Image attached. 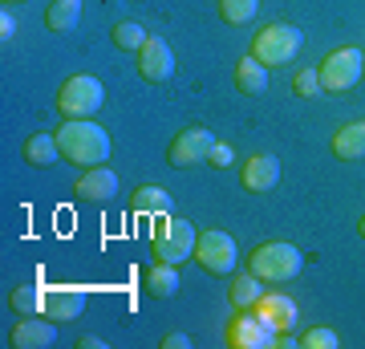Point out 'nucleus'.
Returning <instances> with one entry per match:
<instances>
[{
	"label": "nucleus",
	"instance_id": "obj_1",
	"mask_svg": "<svg viewBox=\"0 0 365 349\" xmlns=\"http://www.w3.org/2000/svg\"><path fill=\"white\" fill-rule=\"evenodd\" d=\"M57 146H61V158H66V163L86 167V171L110 163V151H114L106 126H98L90 118H66L61 130H57Z\"/></svg>",
	"mask_w": 365,
	"mask_h": 349
},
{
	"label": "nucleus",
	"instance_id": "obj_2",
	"mask_svg": "<svg viewBox=\"0 0 365 349\" xmlns=\"http://www.w3.org/2000/svg\"><path fill=\"white\" fill-rule=\"evenodd\" d=\"M300 268H304V256L300 248L284 244V240H272V244H260L248 256V272H256L264 285H284V280H297Z\"/></svg>",
	"mask_w": 365,
	"mask_h": 349
},
{
	"label": "nucleus",
	"instance_id": "obj_3",
	"mask_svg": "<svg viewBox=\"0 0 365 349\" xmlns=\"http://www.w3.org/2000/svg\"><path fill=\"white\" fill-rule=\"evenodd\" d=\"M195 223L191 220H179V216H158V228H155V240H150V248H155V260H163V264H182V260L195 256Z\"/></svg>",
	"mask_w": 365,
	"mask_h": 349
},
{
	"label": "nucleus",
	"instance_id": "obj_4",
	"mask_svg": "<svg viewBox=\"0 0 365 349\" xmlns=\"http://www.w3.org/2000/svg\"><path fill=\"white\" fill-rule=\"evenodd\" d=\"M300 45H304V33L297 25H268L252 37V57L268 69H280V65H292Z\"/></svg>",
	"mask_w": 365,
	"mask_h": 349
},
{
	"label": "nucleus",
	"instance_id": "obj_5",
	"mask_svg": "<svg viewBox=\"0 0 365 349\" xmlns=\"http://www.w3.org/2000/svg\"><path fill=\"white\" fill-rule=\"evenodd\" d=\"M317 74H321V90H333V93H345L353 90L365 74V53L345 45V49H333L325 61L317 65Z\"/></svg>",
	"mask_w": 365,
	"mask_h": 349
},
{
	"label": "nucleus",
	"instance_id": "obj_6",
	"mask_svg": "<svg viewBox=\"0 0 365 349\" xmlns=\"http://www.w3.org/2000/svg\"><path fill=\"white\" fill-rule=\"evenodd\" d=\"M102 81L90 78V74H73V78L57 90V110L66 118H93L98 110H102Z\"/></svg>",
	"mask_w": 365,
	"mask_h": 349
},
{
	"label": "nucleus",
	"instance_id": "obj_7",
	"mask_svg": "<svg viewBox=\"0 0 365 349\" xmlns=\"http://www.w3.org/2000/svg\"><path fill=\"white\" fill-rule=\"evenodd\" d=\"M223 341L227 349H276V329L252 309H235V317L223 329Z\"/></svg>",
	"mask_w": 365,
	"mask_h": 349
},
{
	"label": "nucleus",
	"instance_id": "obj_8",
	"mask_svg": "<svg viewBox=\"0 0 365 349\" xmlns=\"http://www.w3.org/2000/svg\"><path fill=\"white\" fill-rule=\"evenodd\" d=\"M215 143H220V138H215L207 126H187V130H179V134L170 138V151H167L170 167H179V171L203 167V163L211 158V146H215Z\"/></svg>",
	"mask_w": 365,
	"mask_h": 349
},
{
	"label": "nucleus",
	"instance_id": "obj_9",
	"mask_svg": "<svg viewBox=\"0 0 365 349\" xmlns=\"http://www.w3.org/2000/svg\"><path fill=\"white\" fill-rule=\"evenodd\" d=\"M203 272H211V276H232L235 272V240L227 232H220V228H211V232H203L195 240V256H191Z\"/></svg>",
	"mask_w": 365,
	"mask_h": 349
},
{
	"label": "nucleus",
	"instance_id": "obj_10",
	"mask_svg": "<svg viewBox=\"0 0 365 349\" xmlns=\"http://www.w3.org/2000/svg\"><path fill=\"white\" fill-rule=\"evenodd\" d=\"M138 74H143L146 81H170L175 78V53H170V45L163 37H150L138 49Z\"/></svg>",
	"mask_w": 365,
	"mask_h": 349
},
{
	"label": "nucleus",
	"instance_id": "obj_11",
	"mask_svg": "<svg viewBox=\"0 0 365 349\" xmlns=\"http://www.w3.org/2000/svg\"><path fill=\"white\" fill-rule=\"evenodd\" d=\"M57 341V321L45 313L21 317V325H13V345L16 349H49Z\"/></svg>",
	"mask_w": 365,
	"mask_h": 349
},
{
	"label": "nucleus",
	"instance_id": "obj_12",
	"mask_svg": "<svg viewBox=\"0 0 365 349\" xmlns=\"http://www.w3.org/2000/svg\"><path fill=\"white\" fill-rule=\"evenodd\" d=\"M256 317H260V321H268L276 329V333H292V329H297V300L292 297H284V293H264L260 300H256Z\"/></svg>",
	"mask_w": 365,
	"mask_h": 349
},
{
	"label": "nucleus",
	"instance_id": "obj_13",
	"mask_svg": "<svg viewBox=\"0 0 365 349\" xmlns=\"http://www.w3.org/2000/svg\"><path fill=\"white\" fill-rule=\"evenodd\" d=\"M240 183L256 195H268L276 183H280V163H276L272 155H252L248 163H244V171H240Z\"/></svg>",
	"mask_w": 365,
	"mask_h": 349
},
{
	"label": "nucleus",
	"instance_id": "obj_14",
	"mask_svg": "<svg viewBox=\"0 0 365 349\" xmlns=\"http://www.w3.org/2000/svg\"><path fill=\"white\" fill-rule=\"evenodd\" d=\"M73 195H81V199H90V203H110L118 195V175L110 167H90L86 175L78 179V187H73Z\"/></svg>",
	"mask_w": 365,
	"mask_h": 349
},
{
	"label": "nucleus",
	"instance_id": "obj_15",
	"mask_svg": "<svg viewBox=\"0 0 365 349\" xmlns=\"http://www.w3.org/2000/svg\"><path fill=\"white\" fill-rule=\"evenodd\" d=\"M81 309H86V293L81 288H49L45 293V317H53L57 325L81 317Z\"/></svg>",
	"mask_w": 365,
	"mask_h": 349
},
{
	"label": "nucleus",
	"instance_id": "obj_16",
	"mask_svg": "<svg viewBox=\"0 0 365 349\" xmlns=\"http://www.w3.org/2000/svg\"><path fill=\"white\" fill-rule=\"evenodd\" d=\"M235 90L244 93V98H260L268 90V65H260L256 57H240L235 61Z\"/></svg>",
	"mask_w": 365,
	"mask_h": 349
},
{
	"label": "nucleus",
	"instance_id": "obj_17",
	"mask_svg": "<svg viewBox=\"0 0 365 349\" xmlns=\"http://www.w3.org/2000/svg\"><path fill=\"white\" fill-rule=\"evenodd\" d=\"M264 297V280L256 272H240L232 276V285H227V300H232V309H256V300Z\"/></svg>",
	"mask_w": 365,
	"mask_h": 349
},
{
	"label": "nucleus",
	"instance_id": "obj_18",
	"mask_svg": "<svg viewBox=\"0 0 365 349\" xmlns=\"http://www.w3.org/2000/svg\"><path fill=\"white\" fill-rule=\"evenodd\" d=\"M143 288H146L155 300L175 297V293H179V264H163V260H158L155 268L143 276Z\"/></svg>",
	"mask_w": 365,
	"mask_h": 349
},
{
	"label": "nucleus",
	"instance_id": "obj_19",
	"mask_svg": "<svg viewBox=\"0 0 365 349\" xmlns=\"http://www.w3.org/2000/svg\"><path fill=\"white\" fill-rule=\"evenodd\" d=\"M333 155L353 163V158H365V118L361 122H349L333 134Z\"/></svg>",
	"mask_w": 365,
	"mask_h": 349
},
{
	"label": "nucleus",
	"instance_id": "obj_20",
	"mask_svg": "<svg viewBox=\"0 0 365 349\" xmlns=\"http://www.w3.org/2000/svg\"><path fill=\"white\" fill-rule=\"evenodd\" d=\"M57 158H61L57 134H33V138H25V163L29 167H53Z\"/></svg>",
	"mask_w": 365,
	"mask_h": 349
},
{
	"label": "nucleus",
	"instance_id": "obj_21",
	"mask_svg": "<svg viewBox=\"0 0 365 349\" xmlns=\"http://www.w3.org/2000/svg\"><path fill=\"white\" fill-rule=\"evenodd\" d=\"M81 21V0H53L49 13H45V25L53 33H73Z\"/></svg>",
	"mask_w": 365,
	"mask_h": 349
},
{
	"label": "nucleus",
	"instance_id": "obj_22",
	"mask_svg": "<svg viewBox=\"0 0 365 349\" xmlns=\"http://www.w3.org/2000/svg\"><path fill=\"white\" fill-rule=\"evenodd\" d=\"M134 211L138 216H170V191H163V187H138L134 191Z\"/></svg>",
	"mask_w": 365,
	"mask_h": 349
},
{
	"label": "nucleus",
	"instance_id": "obj_23",
	"mask_svg": "<svg viewBox=\"0 0 365 349\" xmlns=\"http://www.w3.org/2000/svg\"><path fill=\"white\" fill-rule=\"evenodd\" d=\"M110 37H114V45H118V49H130V53H138V49L146 45V41H150V33H146V29L138 25V21H118Z\"/></svg>",
	"mask_w": 365,
	"mask_h": 349
},
{
	"label": "nucleus",
	"instance_id": "obj_24",
	"mask_svg": "<svg viewBox=\"0 0 365 349\" xmlns=\"http://www.w3.org/2000/svg\"><path fill=\"white\" fill-rule=\"evenodd\" d=\"M260 9V0H220V16L227 25H248Z\"/></svg>",
	"mask_w": 365,
	"mask_h": 349
},
{
	"label": "nucleus",
	"instance_id": "obj_25",
	"mask_svg": "<svg viewBox=\"0 0 365 349\" xmlns=\"http://www.w3.org/2000/svg\"><path fill=\"white\" fill-rule=\"evenodd\" d=\"M13 309L21 313V317H33V313H45V293H37L33 285H21V288H13Z\"/></svg>",
	"mask_w": 365,
	"mask_h": 349
},
{
	"label": "nucleus",
	"instance_id": "obj_26",
	"mask_svg": "<svg viewBox=\"0 0 365 349\" xmlns=\"http://www.w3.org/2000/svg\"><path fill=\"white\" fill-rule=\"evenodd\" d=\"M341 337L333 329H309V333L300 337V349H337Z\"/></svg>",
	"mask_w": 365,
	"mask_h": 349
},
{
	"label": "nucleus",
	"instance_id": "obj_27",
	"mask_svg": "<svg viewBox=\"0 0 365 349\" xmlns=\"http://www.w3.org/2000/svg\"><path fill=\"white\" fill-rule=\"evenodd\" d=\"M317 90H321V74H317V69H300V74H292V93H300V98H317Z\"/></svg>",
	"mask_w": 365,
	"mask_h": 349
},
{
	"label": "nucleus",
	"instance_id": "obj_28",
	"mask_svg": "<svg viewBox=\"0 0 365 349\" xmlns=\"http://www.w3.org/2000/svg\"><path fill=\"white\" fill-rule=\"evenodd\" d=\"M207 167H215V171H227V167H232V146H227V143H215V146H211Z\"/></svg>",
	"mask_w": 365,
	"mask_h": 349
},
{
	"label": "nucleus",
	"instance_id": "obj_29",
	"mask_svg": "<svg viewBox=\"0 0 365 349\" xmlns=\"http://www.w3.org/2000/svg\"><path fill=\"white\" fill-rule=\"evenodd\" d=\"M13 37H16V21L9 16V9H4V13H0V41H13Z\"/></svg>",
	"mask_w": 365,
	"mask_h": 349
},
{
	"label": "nucleus",
	"instance_id": "obj_30",
	"mask_svg": "<svg viewBox=\"0 0 365 349\" xmlns=\"http://www.w3.org/2000/svg\"><path fill=\"white\" fill-rule=\"evenodd\" d=\"M187 345H191V337L187 333H167L163 337V349H187Z\"/></svg>",
	"mask_w": 365,
	"mask_h": 349
},
{
	"label": "nucleus",
	"instance_id": "obj_31",
	"mask_svg": "<svg viewBox=\"0 0 365 349\" xmlns=\"http://www.w3.org/2000/svg\"><path fill=\"white\" fill-rule=\"evenodd\" d=\"M102 345H106L102 337H90V333L81 337V349H102Z\"/></svg>",
	"mask_w": 365,
	"mask_h": 349
},
{
	"label": "nucleus",
	"instance_id": "obj_32",
	"mask_svg": "<svg viewBox=\"0 0 365 349\" xmlns=\"http://www.w3.org/2000/svg\"><path fill=\"white\" fill-rule=\"evenodd\" d=\"M357 232H361V240H365V216H361V223H357Z\"/></svg>",
	"mask_w": 365,
	"mask_h": 349
},
{
	"label": "nucleus",
	"instance_id": "obj_33",
	"mask_svg": "<svg viewBox=\"0 0 365 349\" xmlns=\"http://www.w3.org/2000/svg\"><path fill=\"white\" fill-rule=\"evenodd\" d=\"M9 4H13V0H9Z\"/></svg>",
	"mask_w": 365,
	"mask_h": 349
}]
</instances>
